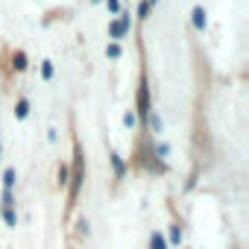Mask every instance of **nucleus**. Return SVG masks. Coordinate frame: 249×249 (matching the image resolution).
Returning <instances> with one entry per match:
<instances>
[{"label":"nucleus","mask_w":249,"mask_h":249,"mask_svg":"<svg viewBox=\"0 0 249 249\" xmlns=\"http://www.w3.org/2000/svg\"><path fill=\"white\" fill-rule=\"evenodd\" d=\"M71 179V205L76 202L79 196V188H82V179H85V164H82V153H79V144H76V161H73V173H68Z\"/></svg>","instance_id":"nucleus-1"},{"label":"nucleus","mask_w":249,"mask_h":249,"mask_svg":"<svg viewBox=\"0 0 249 249\" xmlns=\"http://www.w3.org/2000/svg\"><path fill=\"white\" fill-rule=\"evenodd\" d=\"M138 114L141 117H150L153 108H150V88H147V76H141L138 82Z\"/></svg>","instance_id":"nucleus-2"},{"label":"nucleus","mask_w":249,"mask_h":249,"mask_svg":"<svg viewBox=\"0 0 249 249\" xmlns=\"http://www.w3.org/2000/svg\"><path fill=\"white\" fill-rule=\"evenodd\" d=\"M126 30H129V15H123L120 21H111V27H108V36L117 41V38H123V36H126Z\"/></svg>","instance_id":"nucleus-3"},{"label":"nucleus","mask_w":249,"mask_h":249,"mask_svg":"<svg viewBox=\"0 0 249 249\" xmlns=\"http://www.w3.org/2000/svg\"><path fill=\"white\" fill-rule=\"evenodd\" d=\"M108 159H111V167H114V179H123V176H126V164L120 161L117 153H108Z\"/></svg>","instance_id":"nucleus-4"},{"label":"nucleus","mask_w":249,"mask_h":249,"mask_svg":"<svg viewBox=\"0 0 249 249\" xmlns=\"http://www.w3.org/2000/svg\"><path fill=\"white\" fill-rule=\"evenodd\" d=\"M150 249H167V237H164L159 229L150 234Z\"/></svg>","instance_id":"nucleus-5"},{"label":"nucleus","mask_w":249,"mask_h":249,"mask_svg":"<svg viewBox=\"0 0 249 249\" xmlns=\"http://www.w3.org/2000/svg\"><path fill=\"white\" fill-rule=\"evenodd\" d=\"M27 114H30V103H27V97H21V100H18V106H15V117H18V120H24Z\"/></svg>","instance_id":"nucleus-6"},{"label":"nucleus","mask_w":249,"mask_h":249,"mask_svg":"<svg viewBox=\"0 0 249 249\" xmlns=\"http://www.w3.org/2000/svg\"><path fill=\"white\" fill-rule=\"evenodd\" d=\"M194 27H196V30H205V9H202V6L194 9Z\"/></svg>","instance_id":"nucleus-7"},{"label":"nucleus","mask_w":249,"mask_h":249,"mask_svg":"<svg viewBox=\"0 0 249 249\" xmlns=\"http://www.w3.org/2000/svg\"><path fill=\"white\" fill-rule=\"evenodd\" d=\"M12 185H15V167H6L3 170V191H12Z\"/></svg>","instance_id":"nucleus-8"},{"label":"nucleus","mask_w":249,"mask_h":249,"mask_svg":"<svg viewBox=\"0 0 249 249\" xmlns=\"http://www.w3.org/2000/svg\"><path fill=\"white\" fill-rule=\"evenodd\" d=\"M3 223L12 226V229L18 226V214H15V208H3Z\"/></svg>","instance_id":"nucleus-9"},{"label":"nucleus","mask_w":249,"mask_h":249,"mask_svg":"<svg viewBox=\"0 0 249 249\" xmlns=\"http://www.w3.org/2000/svg\"><path fill=\"white\" fill-rule=\"evenodd\" d=\"M12 65H15V71H24V68H27V56L18 50V53L12 56Z\"/></svg>","instance_id":"nucleus-10"},{"label":"nucleus","mask_w":249,"mask_h":249,"mask_svg":"<svg viewBox=\"0 0 249 249\" xmlns=\"http://www.w3.org/2000/svg\"><path fill=\"white\" fill-rule=\"evenodd\" d=\"M170 243H173V246H179V243H182V226H179V223L170 229Z\"/></svg>","instance_id":"nucleus-11"},{"label":"nucleus","mask_w":249,"mask_h":249,"mask_svg":"<svg viewBox=\"0 0 249 249\" xmlns=\"http://www.w3.org/2000/svg\"><path fill=\"white\" fill-rule=\"evenodd\" d=\"M123 123H126V126L132 129V126H135V123H138V117H135V111H126V114H123Z\"/></svg>","instance_id":"nucleus-12"},{"label":"nucleus","mask_w":249,"mask_h":249,"mask_svg":"<svg viewBox=\"0 0 249 249\" xmlns=\"http://www.w3.org/2000/svg\"><path fill=\"white\" fill-rule=\"evenodd\" d=\"M41 76H44V79L53 76V62H41Z\"/></svg>","instance_id":"nucleus-13"},{"label":"nucleus","mask_w":249,"mask_h":249,"mask_svg":"<svg viewBox=\"0 0 249 249\" xmlns=\"http://www.w3.org/2000/svg\"><path fill=\"white\" fill-rule=\"evenodd\" d=\"M106 56L117 59V56H120V44H108V47H106Z\"/></svg>","instance_id":"nucleus-14"},{"label":"nucleus","mask_w":249,"mask_h":249,"mask_svg":"<svg viewBox=\"0 0 249 249\" xmlns=\"http://www.w3.org/2000/svg\"><path fill=\"white\" fill-rule=\"evenodd\" d=\"M59 185H68V167L65 164L59 167Z\"/></svg>","instance_id":"nucleus-15"},{"label":"nucleus","mask_w":249,"mask_h":249,"mask_svg":"<svg viewBox=\"0 0 249 249\" xmlns=\"http://www.w3.org/2000/svg\"><path fill=\"white\" fill-rule=\"evenodd\" d=\"M108 9H111V12H117V9H120V3H117V0H108Z\"/></svg>","instance_id":"nucleus-16"}]
</instances>
